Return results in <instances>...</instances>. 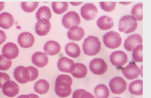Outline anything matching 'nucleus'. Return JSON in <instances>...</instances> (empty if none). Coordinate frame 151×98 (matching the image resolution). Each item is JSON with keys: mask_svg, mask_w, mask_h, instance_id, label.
<instances>
[{"mask_svg": "<svg viewBox=\"0 0 151 98\" xmlns=\"http://www.w3.org/2000/svg\"><path fill=\"white\" fill-rule=\"evenodd\" d=\"M83 50L86 55L93 56L99 53L101 50V43L98 37L90 35L84 41Z\"/></svg>", "mask_w": 151, "mask_h": 98, "instance_id": "f257e3e1", "label": "nucleus"}, {"mask_svg": "<svg viewBox=\"0 0 151 98\" xmlns=\"http://www.w3.org/2000/svg\"><path fill=\"white\" fill-rule=\"evenodd\" d=\"M137 27V21L131 15H124L119 21V30L124 34H129L134 32Z\"/></svg>", "mask_w": 151, "mask_h": 98, "instance_id": "f03ea898", "label": "nucleus"}, {"mask_svg": "<svg viewBox=\"0 0 151 98\" xmlns=\"http://www.w3.org/2000/svg\"><path fill=\"white\" fill-rule=\"evenodd\" d=\"M103 40L105 46L110 49L119 47L122 43V38L120 34L114 31L106 32L103 35Z\"/></svg>", "mask_w": 151, "mask_h": 98, "instance_id": "7ed1b4c3", "label": "nucleus"}, {"mask_svg": "<svg viewBox=\"0 0 151 98\" xmlns=\"http://www.w3.org/2000/svg\"><path fill=\"white\" fill-rule=\"evenodd\" d=\"M81 20L78 13L76 11H70L65 14L62 18V24L67 29L73 26H78Z\"/></svg>", "mask_w": 151, "mask_h": 98, "instance_id": "20e7f679", "label": "nucleus"}, {"mask_svg": "<svg viewBox=\"0 0 151 98\" xmlns=\"http://www.w3.org/2000/svg\"><path fill=\"white\" fill-rule=\"evenodd\" d=\"M126 81L121 77H114L109 82V87L111 92L116 94L123 93L126 89Z\"/></svg>", "mask_w": 151, "mask_h": 98, "instance_id": "39448f33", "label": "nucleus"}, {"mask_svg": "<svg viewBox=\"0 0 151 98\" xmlns=\"http://www.w3.org/2000/svg\"><path fill=\"white\" fill-rule=\"evenodd\" d=\"M89 68L93 74L101 75L106 72L107 65L103 59L96 58L90 62Z\"/></svg>", "mask_w": 151, "mask_h": 98, "instance_id": "423d86ee", "label": "nucleus"}, {"mask_svg": "<svg viewBox=\"0 0 151 98\" xmlns=\"http://www.w3.org/2000/svg\"><path fill=\"white\" fill-rule=\"evenodd\" d=\"M98 10L96 5L92 3H86L80 9L81 17L87 21L93 19L97 15Z\"/></svg>", "mask_w": 151, "mask_h": 98, "instance_id": "0eeeda50", "label": "nucleus"}, {"mask_svg": "<svg viewBox=\"0 0 151 98\" xmlns=\"http://www.w3.org/2000/svg\"><path fill=\"white\" fill-rule=\"evenodd\" d=\"M143 39L139 34H134L129 35L124 41V47L128 51H132L134 48L142 44Z\"/></svg>", "mask_w": 151, "mask_h": 98, "instance_id": "6e6552de", "label": "nucleus"}, {"mask_svg": "<svg viewBox=\"0 0 151 98\" xmlns=\"http://www.w3.org/2000/svg\"><path fill=\"white\" fill-rule=\"evenodd\" d=\"M57 67L62 72L71 73L75 70L76 63L71 59L66 57H63L58 60Z\"/></svg>", "mask_w": 151, "mask_h": 98, "instance_id": "1a4fd4ad", "label": "nucleus"}, {"mask_svg": "<svg viewBox=\"0 0 151 98\" xmlns=\"http://www.w3.org/2000/svg\"><path fill=\"white\" fill-rule=\"evenodd\" d=\"M110 60L113 66L116 67H121L127 63V55L123 51H115L110 54Z\"/></svg>", "mask_w": 151, "mask_h": 98, "instance_id": "9d476101", "label": "nucleus"}, {"mask_svg": "<svg viewBox=\"0 0 151 98\" xmlns=\"http://www.w3.org/2000/svg\"><path fill=\"white\" fill-rule=\"evenodd\" d=\"M122 73L127 79L132 80L139 77L140 74V69L135 63H130L123 68Z\"/></svg>", "mask_w": 151, "mask_h": 98, "instance_id": "9b49d317", "label": "nucleus"}, {"mask_svg": "<svg viewBox=\"0 0 151 98\" xmlns=\"http://www.w3.org/2000/svg\"><path fill=\"white\" fill-rule=\"evenodd\" d=\"M2 53L5 57L12 60L17 57L19 54V49L15 44L9 42L3 46Z\"/></svg>", "mask_w": 151, "mask_h": 98, "instance_id": "f8f14e48", "label": "nucleus"}, {"mask_svg": "<svg viewBox=\"0 0 151 98\" xmlns=\"http://www.w3.org/2000/svg\"><path fill=\"white\" fill-rule=\"evenodd\" d=\"M2 90L4 95L9 97H13L19 93V88L18 84L9 80L3 84Z\"/></svg>", "mask_w": 151, "mask_h": 98, "instance_id": "ddd939ff", "label": "nucleus"}, {"mask_svg": "<svg viewBox=\"0 0 151 98\" xmlns=\"http://www.w3.org/2000/svg\"><path fill=\"white\" fill-rule=\"evenodd\" d=\"M35 38L34 35L28 32L21 33L18 37L19 45L24 48H28L32 47L34 43Z\"/></svg>", "mask_w": 151, "mask_h": 98, "instance_id": "4468645a", "label": "nucleus"}, {"mask_svg": "<svg viewBox=\"0 0 151 98\" xmlns=\"http://www.w3.org/2000/svg\"><path fill=\"white\" fill-rule=\"evenodd\" d=\"M31 60L32 63L38 67H44L48 63V58L47 54L40 51L34 53Z\"/></svg>", "mask_w": 151, "mask_h": 98, "instance_id": "2eb2a0df", "label": "nucleus"}, {"mask_svg": "<svg viewBox=\"0 0 151 98\" xmlns=\"http://www.w3.org/2000/svg\"><path fill=\"white\" fill-rule=\"evenodd\" d=\"M84 36V31L82 27L73 26L67 32V37L72 41H80Z\"/></svg>", "mask_w": 151, "mask_h": 98, "instance_id": "dca6fc26", "label": "nucleus"}, {"mask_svg": "<svg viewBox=\"0 0 151 98\" xmlns=\"http://www.w3.org/2000/svg\"><path fill=\"white\" fill-rule=\"evenodd\" d=\"M61 50L60 44L53 40L47 41L44 46V53L48 55H55L58 54Z\"/></svg>", "mask_w": 151, "mask_h": 98, "instance_id": "f3484780", "label": "nucleus"}, {"mask_svg": "<svg viewBox=\"0 0 151 98\" xmlns=\"http://www.w3.org/2000/svg\"><path fill=\"white\" fill-rule=\"evenodd\" d=\"M71 86L67 83H61L55 84V92L60 97H67L71 94Z\"/></svg>", "mask_w": 151, "mask_h": 98, "instance_id": "a211bd4d", "label": "nucleus"}, {"mask_svg": "<svg viewBox=\"0 0 151 98\" xmlns=\"http://www.w3.org/2000/svg\"><path fill=\"white\" fill-rule=\"evenodd\" d=\"M14 23V18L10 13L4 12L0 14V27L7 30L12 27Z\"/></svg>", "mask_w": 151, "mask_h": 98, "instance_id": "6ab92c4d", "label": "nucleus"}, {"mask_svg": "<svg viewBox=\"0 0 151 98\" xmlns=\"http://www.w3.org/2000/svg\"><path fill=\"white\" fill-rule=\"evenodd\" d=\"M23 78L27 82L35 80L38 76V70L34 66L24 67L22 71Z\"/></svg>", "mask_w": 151, "mask_h": 98, "instance_id": "aec40b11", "label": "nucleus"}, {"mask_svg": "<svg viewBox=\"0 0 151 98\" xmlns=\"http://www.w3.org/2000/svg\"><path fill=\"white\" fill-rule=\"evenodd\" d=\"M96 23L97 27L102 30H110L114 25L113 18L107 15H103L99 18Z\"/></svg>", "mask_w": 151, "mask_h": 98, "instance_id": "412c9836", "label": "nucleus"}, {"mask_svg": "<svg viewBox=\"0 0 151 98\" xmlns=\"http://www.w3.org/2000/svg\"><path fill=\"white\" fill-rule=\"evenodd\" d=\"M51 17V10L47 6H41L36 12V18L38 21H50Z\"/></svg>", "mask_w": 151, "mask_h": 98, "instance_id": "4be33fe9", "label": "nucleus"}, {"mask_svg": "<svg viewBox=\"0 0 151 98\" xmlns=\"http://www.w3.org/2000/svg\"><path fill=\"white\" fill-rule=\"evenodd\" d=\"M51 23L50 21H37L35 25V31L37 35L40 36L46 35L51 29Z\"/></svg>", "mask_w": 151, "mask_h": 98, "instance_id": "5701e85b", "label": "nucleus"}, {"mask_svg": "<svg viewBox=\"0 0 151 98\" xmlns=\"http://www.w3.org/2000/svg\"><path fill=\"white\" fill-rule=\"evenodd\" d=\"M65 51L68 56L73 58L78 57L81 53L80 48L78 45L73 42H70L66 44Z\"/></svg>", "mask_w": 151, "mask_h": 98, "instance_id": "b1692460", "label": "nucleus"}, {"mask_svg": "<svg viewBox=\"0 0 151 98\" xmlns=\"http://www.w3.org/2000/svg\"><path fill=\"white\" fill-rule=\"evenodd\" d=\"M129 92L136 96H140L143 94V81L136 80L131 82L129 86Z\"/></svg>", "mask_w": 151, "mask_h": 98, "instance_id": "393cba45", "label": "nucleus"}, {"mask_svg": "<svg viewBox=\"0 0 151 98\" xmlns=\"http://www.w3.org/2000/svg\"><path fill=\"white\" fill-rule=\"evenodd\" d=\"M50 88V84L44 79H40L34 84V90L40 94H44L48 92Z\"/></svg>", "mask_w": 151, "mask_h": 98, "instance_id": "a878e982", "label": "nucleus"}, {"mask_svg": "<svg viewBox=\"0 0 151 98\" xmlns=\"http://www.w3.org/2000/svg\"><path fill=\"white\" fill-rule=\"evenodd\" d=\"M72 76L77 79H82L87 74V68L86 65L82 63H76V68L73 72L71 73Z\"/></svg>", "mask_w": 151, "mask_h": 98, "instance_id": "bb28decb", "label": "nucleus"}, {"mask_svg": "<svg viewBox=\"0 0 151 98\" xmlns=\"http://www.w3.org/2000/svg\"><path fill=\"white\" fill-rule=\"evenodd\" d=\"M94 92L96 98H108L109 96V89L104 84H100L96 86Z\"/></svg>", "mask_w": 151, "mask_h": 98, "instance_id": "cd10ccee", "label": "nucleus"}, {"mask_svg": "<svg viewBox=\"0 0 151 98\" xmlns=\"http://www.w3.org/2000/svg\"><path fill=\"white\" fill-rule=\"evenodd\" d=\"M52 9L56 14H61L65 12L68 6L67 2H52L51 4Z\"/></svg>", "mask_w": 151, "mask_h": 98, "instance_id": "c85d7f7f", "label": "nucleus"}, {"mask_svg": "<svg viewBox=\"0 0 151 98\" xmlns=\"http://www.w3.org/2000/svg\"><path fill=\"white\" fill-rule=\"evenodd\" d=\"M131 16L136 21L143 19V4L138 3L134 5L131 10Z\"/></svg>", "mask_w": 151, "mask_h": 98, "instance_id": "c756f323", "label": "nucleus"}, {"mask_svg": "<svg viewBox=\"0 0 151 98\" xmlns=\"http://www.w3.org/2000/svg\"><path fill=\"white\" fill-rule=\"evenodd\" d=\"M38 6V2L37 1H24L21 3V8L28 13L34 11Z\"/></svg>", "mask_w": 151, "mask_h": 98, "instance_id": "7c9ffc66", "label": "nucleus"}, {"mask_svg": "<svg viewBox=\"0 0 151 98\" xmlns=\"http://www.w3.org/2000/svg\"><path fill=\"white\" fill-rule=\"evenodd\" d=\"M132 55L134 62L142 63L143 61V45H139L134 48Z\"/></svg>", "mask_w": 151, "mask_h": 98, "instance_id": "2f4dec72", "label": "nucleus"}, {"mask_svg": "<svg viewBox=\"0 0 151 98\" xmlns=\"http://www.w3.org/2000/svg\"><path fill=\"white\" fill-rule=\"evenodd\" d=\"M24 67H25L23 66H19L15 68L14 71V76L15 79L21 84H25L27 83L23 78L22 76V71Z\"/></svg>", "mask_w": 151, "mask_h": 98, "instance_id": "473e14b6", "label": "nucleus"}, {"mask_svg": "<svg viewBox=\"0 0 151 98\" xmlns=\"http://www.w3.org/2000/svg\"><path fill=\"white\" fill-rule=\"evenodd\" d=\"M12 65V60L6 58L2 54L0 55V70H7Z\"/></svg>", "mask_w": 151, "mask_h": 98, "instance_id": "72a5a7b5", "label": "nucleus"}, {"mask_svg": "<svg viewBox=\"0 0 151 98\" xmlns=\"http://www.w3.org/2000/svg\"><path fill=\"white\" fill-rule=\"evenodd\" d=\"M116 2H100V6L102 10L106 12H111L116 8Z\"/></svg>", "mask_w": 151, "mask_h": 98, "instance_id": "f704fd0d", "label": "nucleus"}, {"mask_svg": "<svg viewBox=\"0 0 151 98\" xmlns=\"http://www.w3.org/2000/svg\"><path fill=\"white\" fill-rule=\"evenodd\" d=\"M61 83H67L70 84V85H71L72 83H73V80H72L71 77L68 75L60 74L57 77V79L55 80V84H59Z\"/></svg>", "mask_w": 151, "mask_h": 98, "instance_id": "c9c22d12", "label": "nucleus"}, {"mask_svg": "<svg viewBox=\"0 0 151 98\" xmlns=\"http://www.w3.org/2000/svg\"><path fill=\"white\" fill-rule=\"evenodd\" d=\"M10 80V77L5 73L0 72V88L2 87L3 84L7 81Z\"/></svg>", "mask_w": 151, "mask_h": 98, "instance_id": "e433bc0d", "label": "nucleus"}, {"mask_svg": "<svg viewBox=\"0 0 151 98\" xmlns=\"http://www.w3.org/2000/svg\"><path fill=\"white\" fill-rule=\"evenodd\" d=\"M85 92H86L85 90L81 89L76 90L73 93V98H80L81 94H82L83 93H84Z\"/></svg>", "mask_w": 151, "mask_h": 98, "instance_id": "4c0bfd02", "label": "nucleus"}, {"mask_svg": "<svg viewBox=\"0 0 151 98\" xmlns=\"http://www.w3.org/2000/svg\"><path fill=\"white\" fill-rule=\"evenodd\" d=\"M6 36L5 32L0 30V45L2 44L6 40Z\"/></svg>", "mask_w": 151, "mask_h": 98, "instance_id": "58836bf2", "label": "nucleus"}, {"mask_svg": "<svg viewBox=\"0 0 151 98\" xmlns=\"http://www.w3.org/2000/svg\"><path fill=\"white\" fill-rule=\"evenodd\" d=\"M80 98H95V97L91 93L88 92H85L81 94Z\"/></svg>", "mask_w": 151, "mask_h": 98, "instance_id": "ea45409f", "label": "nucleus"}, {"mask_svg": "<svg viewBox=\"0 0 151 98\" xmlns=\"http://www.w3.org/2000/svg\"><path fill=\"white\" fill-rule=\"evenodd\" d=\"M70 3L73 6H78V5H80L81 4H83V2H81V1H80V2H74V1L72 2V1H70Z\"/></svg>", "mask_w": 151, "mask_h": 98, "instance_id": "a19ab883", "label": "nucleus"}, {"mask_svg": "<svg viewBox=\"0 0 151 98\" xmlns=\"http://www.w3.org/2000/svg\"><path fill=\"white\" fill-rule=\"evenodd\" d=\"M17 98H30V97L29 96L28 94H22L20 95L19 96H18Z\"/></svg>", "mask_w": 151, "mask_h": 98, "instance_id": "79ce46f5", "label": "nucleus"}, {"mask_svg": "<svg viewBox=\"0 0 151 98\" xmlns=\"http://www.w3.org/2000/svg\"><path fill=\"white\" fill-rule=\"evenodd\" d=\"M29 95V96L30 97V98H40L37 94H28Z\"/></svg>", "mask_w": 151, "mask_h": 98, "instance_id": "37998d69", "label": "nucleus"}, {"mask_svg": "<svg viewBox=\"0 0 151 98\" xmlns=\"http://www.w3.org/2000/svg\"><path fill=\"white\" fill-rule=\"evenodd\" d=\"M5 6V3L4 2H0V11H1L4 8Z\"/></svg>", "mask_w": 151, "mask_h": 98, "instance_id": "c03bdc74", "label": "nucleus"}, {"mask_svg": "<svg viewBox=\"0 0 151 98\" xmlns=\"http://www.w3.org/2000/svg\"><path fill=\"white\" fill-rule=\"evenodd\" d=\"M121 4H123V5H128L130 4L131 3V2H120Z\"/></svg>", "mask_w": 151, "mask_h": 98, "instance_id": "a18cd8bd", "label": "nucleus"}, {"mask_svg": "<svg viewBox=\"0 0 151 98\" xmlns=\"http://www.w3.org/2000/svg\"><path fill=\"white\" fill-rule=\"evenodd\" d=\"M114 98H121V97H114Z\"/></svg>", "mask_w": 151, "mask_h": 98, "instance_id": "49530a36", "label": "nucleus"}]
</instances>
